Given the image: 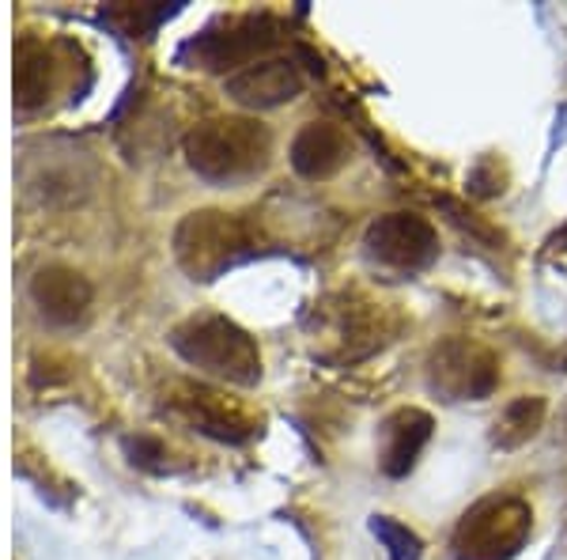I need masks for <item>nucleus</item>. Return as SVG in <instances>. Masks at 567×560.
Segmentation results:
<instances>
[{
	"instance_id": "nucleus-13",
	"label": "nucleus",
	"mask_w": 567,
	"mask_h": 560,
	"mask_svg": "<svg viewBox=\"0 0 567 560\" xmlns=\"http://www.w3.org/2000/svg\"><path fill=\"white\" fill-rule=\"evenodd\" d=\"M352 160V141L333 122H307L291 141V167L310 182L333 179Z\"/></svg>"
},
{
	"instance_id": "nucleus-8",
	"label": "nucleus",
	"mask_w": 567,
	"mask_h": 560,
	"mask_svg": "<svg viewBox=\"0 0 567 560\" xmlns=\"http://www.w3.org/2000/svg\"><path fill=\"white\" fill-rule=\"evenodd\" d=\"M363 254L390 273H420L439 258V235L420 213H386L363 232Z\"/></svg>"
},
{
	"instance_id": "nucleus-7",
	"label": "nucleus",
	"mask_w": 567,
	"mask_h": 560,
	"mask_svg": "<svg viewBox=\"0 0 567 560\" xmlns=\"http://www.w3.org/2000/svg\"><path fill=\"white\" fill-rule=\"evenodd\" d=\"M329 334H333V353L326 360L333 364H355L382 353L401 329V315L390 303H374L349 292L326 310Z\"/></svg>"
},
{
	"instance_id": "nucleus-9",
	"label": "nucleus",
	"mask_w": 567,
	"mask_h": 560,
	"mask_svg": "<svg viewBox=\"0 0 567 560\" xmlns=\"http://www.w3.org/2000/svg\"><path fill=\"white\" fill-rule=\"evenodd\" d=\"M171 413H178L186 425H194L205 436L219 439V444H246L261 431V420L250 417L243 406H231L224 394L208 390V387H194V383H178L175 390L167 394Z\"/></svg>"
},
{
	"instance_id": "nucleus-14",
	"label": "nucleus",
	"mask_w": 567,
	"mask_h": 560,
	"mask_svg": "<svg viewBox=\"0 0 567 560\" xmlns=\"http://www.w3.org/2000/svg\"><path fill=\"white\" fill-rule=\"evenodd\" d=\"M61 80V61L58 45L27 34L16 45V106L20 110H39L50 103L53 88Z\"/></svg>"
},
{
	"instance_id": "nucleus-1",
	"label": "nucleus",
	"mask_w": 567,
	"mask_h": 560,
	"mask_svg": "<svg viewBox=\"0 0 567 560\" xmlns=\"http://www.w3.org/2000/svg\"><path fill=\"white\" fill-rule=\"evenodd\" d=\"M272 136L254 118H208L186 133V163L205 182L231 186L269 167Z\"/></svg>"
},
{
	"instance_id": "nucleus-15",
	"label": "nucleus",
	"mask_w": 567,
	"mask_h": 560,
	"mask_svg": "<svg viewBox=\"0 0 567 560\" xmlns=\"http://www.w3.org/2000/svg\"><path fill=\"white\" fill-rule=\"evenodd\" d=\"M545 413H548V406H545L542 394H523V398H515L499 413L496 428H492V444H496L499 451H515V447L529 444V439L542 431Z\"/></svg>"
},
{
	"instance_id": "nucleus-18",
	"label": "nucleus",
	"mask_w": 567,
	"mask_h": 560,
	"mask_svg": "<svg viewBox=\"0 0 567 560\" xmlns=\"http://www.w3.org/2000/svg\"><path fill=\"white\" fill-rule=\"evenodd\" d=\"M548 246H553V251H567V227H564V232H556L553 238H548Z\"/></svg>"
},
{
	"instance_id": "nucleus-4",
	"label": "nucleus",
	"mask_w": 567,
	"mask_h": 560,
	"mask_svg": "<svg viewBox=\"0 0 567 560\" xmlns=\"http://www.w3.org/2000/svg\"><path fill=\"white\" fill-rule=\"evenodd\" d=\"M534 534V511L523 496H484L458 519L451 538L454 560H515Z\"/></svg>"
},
{
	"instance_id": "nucleus-19",
	"label": "nucleus",
	"mask_w": 567,
	"mask_h": 560,
	"mask_svg": "<svg viewBox=\"0 0 567 560\" xmlns=\"http://www.w3.org/2000/svg\"><path fill=\"white\" fill-rule=\"evenodd\" d=\"M564 431H567V417H564Z\"/></svg>"
},
{
	"instance_id": "nucleus-16",
	"label": "nucleus",
	"mask_w": 567,
	"mask_h": 560,
	"mask_svg": "<svg viewBox=\"0 0 567 560\" xmlns=\"http://www.w3.org/2000/svg\"><path fill=\"white\" fill-rule=\"evenodd\" d=\"M371 534L382 541V549L390 553V560H420L424 557V541H420L405 522H398L390 516H371Z\"/></svg>"
},
{
	"instance_id": "nucleus-11",
	"label": "nucleus",
	"mask_w": 567,
	"mask_h": 560,
	"mask_svg": "<svg viewBox=\"0 0 567 560\" xmlns=\"http://www.w3.org/2000/svg\"><path fill=\"white\" fill-rule=\"evenodd\" d=\"M31 299L39 307V315L53 326H76L87 318L91 299H95V288L84 273L69 269V265H42L31 277Z\"/></svg>"
},
{
	"instance_id": "nucleus-10",
	"label": "nucleus",
	"mask_w": 567,
	"mask_h": 560,
	"mask_svg": "<svg viewBox=\"0 0 567 560\" xmlns=\"http://www.w3.org/2000/svg\"><path fill=\"white\" fill-rule=\"evenodd\" d=\"M307 77L296 58H261L227 77V95L246 110H269L303 95Z\"/></svg>"
},
{
	"instance_id": "nucleus-12",
	"label": "nucleus",
	"mask_w": 567,
	"mask_h": 560,
	"mask_svg": "<svg viewBox=\"0 0 567 560\" xmlns=\"http://www.w3.org/2000/svg\"><path fill=\"white\" fill-rule=\"evenodd\" d=\"M432 413L416 406H401L382 420V455L379 466L386 477H409L416 470L420 455H424L427 439H432Z\"/></svg>"
},
{
	"instance_id": "nucleus-6",
	"label": "nucleus",
	"mask_w": 567,
	"mask_h": 560,
	"mask_svg": "<svg viewBox=\"0 0 567 560\" xmlns=\"http://www.w3.org/2000/svg\"><path fill=\"white\" fill-rule=\"evenodd\" d=\"M424 375L443 401H484L499 387V356L470 337H446L427 353Z\"/></svg>"
},
{
	"instance_id": "nucleus-5",
	"label": "nucleus",
	"mask_w": 567,
	"mask_h": 560,
	"mask_svg": "<svg viewBox=\"0 0 567 560\" xmlns=\"http://www.w3.org/2000/svg\"><path fill=\"white\" fill-rule=\"evenodd\" d=\"M284 27L277 16H235V20H219L208 27L205 34L189 39L178 50V61L186 69H208V72H224V69H246L254 65V58L272 45L284 42Z\"/></svg>"
},
{
	"instance_id": "nucleus-17",
	"label": "nucleus",
	"mask_w": 567,
	"mask_h": 560,
	"mask_svg": "<svg viewBox=\"0 0 567 560\" xmlns=\"http://www.w3.org/2000/svg\"><path fill=\"white\" fill-rule=\"evenodd\" d=\"M175 8H144V4H122V8H110V20L122 27L125 34H141V39H148V31H155V23L163 20V16H171Z\"/></svg>"
},
{
	"instance_id": "nucleus-2",
	"label": "nucleus",
	"mask_w": 567,
	"mask_h": 560,
	"mask_svg": "<svg viewBox=\"0 0 567 560\" xmlns=\"http://www.w3.org/2000/svg\"><path fill=\"white\" fill-rule=\"evenodd\" d=\"M171 348L197 371L235 387L261 383V348L250 334L224 315H194L171 329Z\"/></svg>"
},
{
	"instance_id": "nucleus-3",
	"label": "nucleus",
	"mask_w": 567,
	"mask_h": 560,
	"mask_svg": "<svg viewBox=\"0 0 567 560\" xmlns=\"http://www.w3.org/2000/svg\"><path fill=\"white\" fill-rule=\"evenodd\" d=\"M258 254V232L250 220L224 208H197L175 227V258L194 281H216L231 265Z\"/></svg>"
}]
</instances>
